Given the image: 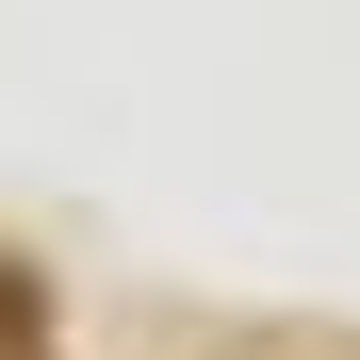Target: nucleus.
Segmentation results:
<instances>
[{
    "instance_id": "1",
    "label": "nucleus",
    "mask_w": 360,
    "mask_h": 360,
    "mask_svg": "<svg viewBox=\"0 0 360 360\" xmlns=\"http://www.w3.org/2000/svg\"><path fill=\"white\" fill-rule=\"evenodd\" d=\"M17 344H33V295H17V278H0V360H17Z\"/></svg>"
}]
</instances>
